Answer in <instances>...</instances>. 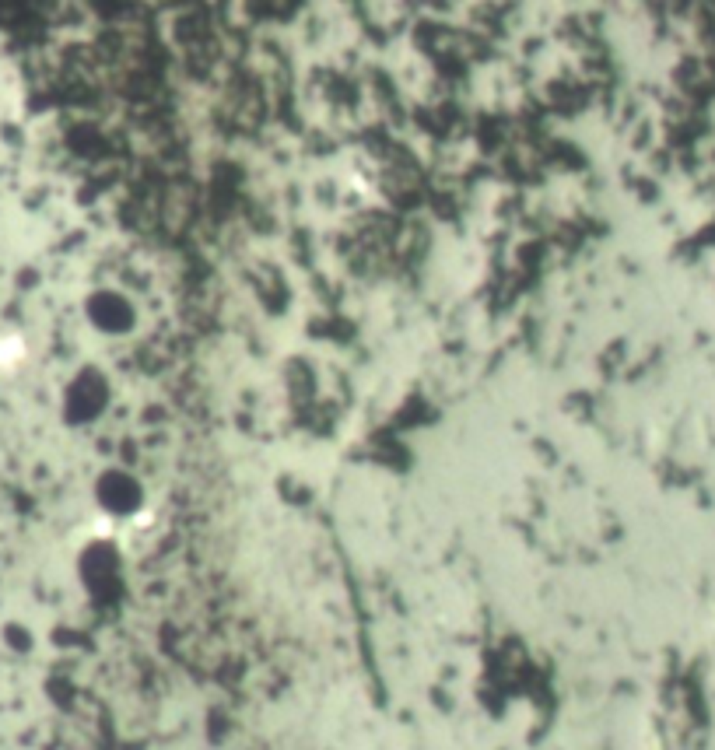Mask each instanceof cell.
<instances>
[{
	"instance_id": "1",
	"label": "cell",
	"mask_w": 715,
	"mask_h": 750,
	"mask_svg": "<svg viewBox=\"0 0 715 750\" xmlns=\"http://www.w3.org/2000/svg\"><path fill=\"white\" fill-rule=\"evenodd\" d=\"M14 355H18V340H0V361H7Z\"/></svg>"
}]
</instances>
